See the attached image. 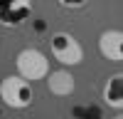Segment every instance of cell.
<instances>
[{"mask_svg":"<svg viewBox=\"0 0 123 119\" xmlns=\"http://www.w3.org/2000/svg\"><path fill=\"white\" fill-rule=\"evenodd\" d=\"M0 99L10 109H27L35 102V89L32 82L22 79L20 74H7L0 79Z\"/></svg>","mask_w":123,"mask_h":119,"instance_id":"6da1fadb","label":"cell"},{"mask_svg":"<svg viewBox=\"0 0 123 119\" xmlns=\"http://www.w3.org/2000/svg\"><path fill=\"white\" fill-rule=\"evenodd\" d=\"M49 52L62 67H69V69L84 62V47L67 30H59V32H54L49 37Z\"/></svg>","mask_w":123,"mask_h":119,"instance_id":"7a4b0ae2","label":"cell"},{"mask_svg":"<svg viewBox=\"0 0 123 119\" xmlns=\"http://www.w3.org/2000/svg\"><path fill=\"white\" fill-rule=\"evenodd\" d=\"M15 69L27 82H39V79H44L47 72H49V57L42 50H37V47H25V50H20L17 57H15Z\"/></svg>","mask_w":123,"mask_h":119,"instance_id":"3957f363","label":"cell"},{"mask_svg":"<svg viewBox=\"0 0 123 119\" xmlns=\"http://www.w3.org/2000/svg\"><path fill=\"white\" fill-rule=\"evenodd\" d=\"M32 15V0H0V25L20 27Z\"/></svg>","mask_w":123,"mask_h":119,"instance_id":"277c9868","label":"cell"},{"mask_svg":"<svg viewBox=\"0 0 123 119\" xmlns=\"http://www.w3.org/2000/svg\"><path fill=\"white\" fill-rule=\"evenodd\" d=\"M44 82H47V89L54 97H71L74 89H76V79H74V74H71L69 67L49 69L47 77H44Z\"/></svg>","mask_w":123,"mask_h":119,"instance_id":"5b68a950","label":"cell"},{"mask_svg":"<svg viewBox=\"0 0 123 119\" xmlns=\"http://www.w3.org/2000/svg\"><path fill=\"white\" fill-rule=\"evenodd\" d=\"M98 55L108 62H121L123 60V32L121 30L111 27L98 35Z\"/></svg>","mask_w":123,"mask_h":119,"instance_id":"8992f818","label":"cell"},{"mask_svg":"<svg viewBox=\"0 0 123 119\" xmlns=\"http://www.w3.org/2000/svg\"><path fill=\"white\" fill-rule=\"evenodd\" d=\"M101 99H104L106 107L116 109V112L123 109V74H121V72L111 74V77L106 79L104 89H101Z\"/></svg>","mask_w":123,"mask_h":119,"instance_id":"52a82bcc","label":"cell"},{"mask_svg":"<svg viewBox=\"0 0 123 119\" xmlns=\"http://www.w3.org/2000/svg\"><path fill=\"white\" fill-rule=\"evenodd\" d=\"M59 7H64V10H81V7H86L89 0H57Z\"/></svg>","mask_w":123,"mask_h":119,"instance_id":"ba28073f","label":"cell"},{"mask_svg":"<svg viewBox=\"0 0 123 119\" xmlns=\"http://www.w3.org/2000/svg\"><path fill=\"white\" fill-rule=\"evenodd\" d=\"M116 119H121V117H116Z\"/></svg>","mask_w":123,"mask_h":119,"instance_id":"9c48e42d","label":"cell"}]
</instances>
